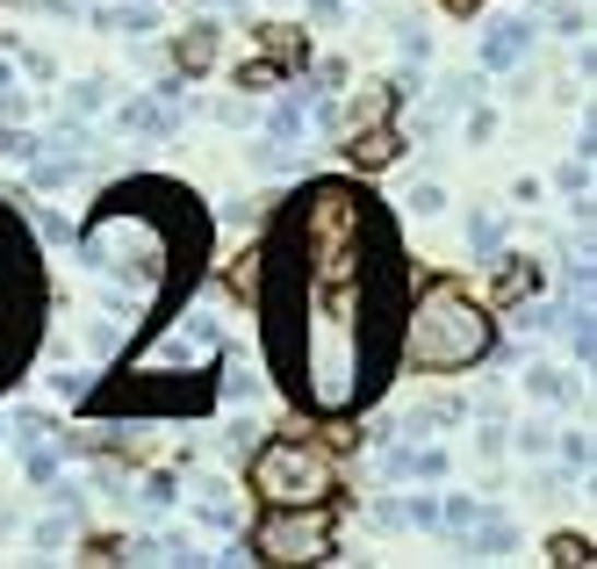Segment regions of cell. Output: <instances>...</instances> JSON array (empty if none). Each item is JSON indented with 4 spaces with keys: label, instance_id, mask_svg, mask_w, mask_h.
<instances>
[{
    "label": "cell",
    "instance_id": "cell-1",
    "mask_svg": "<svg viewBox=\"0 0 597 569\" xmlns=\"http://www.w3.org/2000/svg\"><path fill=\"white\" fill-rule=\"evenodd\" d=\"M482 353H490V325H482V311L461 289H425L418 295V311H410V325H403V361L410 368L454 375V368L482 361Z\"/></svg>",
    "mask_w": 597,
    "mask_h": 569
},
{
    "label": "cell",
    "instance_id": "cell-2",
    "mask_svg": "<svg viewBox=\"0 0 597 569\" xmlns=\"http://www.w3.org/2000/svg\"><path fill=\"white\" fill-rule=\"evenodd\" d=\"M253 490L273 504H317L331 498V454L309 448V440H273L253 462Z\"/></svg>",
    "mask_w": 597,
    "mask_h": 569
},
{
    "label": "cell",
    "instance_id": "cell-3",
    "mask_svg": "<svg viewBox=\"0 0 597 569\" xmlns=\"http://www.w3.org/2000/svg\"><path fill=\"white\" fill-rule=\"evenodd\" d=\"M259 555L267 562H325L331 555V519L325 512H273L267 526H259Z\"/></svg>",
    "mask_w": 597,
    "mask_h": 569
},
{
    "label": "cell",
    "instance_id": "cell-4",
    "mask_svg": "<svg viewBox=\"0 0 597 569\" xmlns=\"http://www.w3.org/2000/svg\"><path fill=\"white\" fill-rule=\"evenodd\" d=\"M526 44H532V22H496L490 36H482V66L490 72H504V66H518V58H526Z\"/></svg>",
    "mask_w": 597,
    "mask_h": 569
},
{
    "label": "cell",
    "instance_id": "cell-5",
    "mask_svg": "<svg viewBox=\"0 0 597 569\" xmlns=\"http://www.w3.org/2000/svg\"><path fill=\"white\" fill-rule=\"evenodd\" d=\"M382 468H389V476H425V484H432V476L446 468V454H440V448H418V454H410V448H396Z\"/></svg>",
    "mask_w": 597,
    "mask_h": 569
},
{
    "label": "cell",
    "instance_id": "cell-6",
    "mask_svg": "<svg viewBox=\"0 0 597 569\" xmlns=\"http://www.w3.org/2000/svg\"><path fill=\"white\" fill-rule=\"evenodd\" d=\"M526 390H532V397H547V404H562L569 397V375H562V368H532Z\"/></svg>",
    "mask_w": 597,
    "mask_h": 569
},
{
    "label": "cell",
    "instance_id": "cell-7",
    "mask_svg": "<svg viewBox=\"0 0 597 569\" xmlns=\"http://www.w3.org/2000/svg\"><path fill=\"white\" fill-rule=\"evenodd\" d=\"M468 534H476V555H504V548H512V526H504V519H490V526L476 519Z\"/></svg>",
    "mask_w": 597,
    "mask_h": 569
},
{
    "label": "cell",
    "instance_id": "cell-8",
    "mask_svg": "<svg viewBox=\"0 0 597 569\" xmlns=\"http://www.w3.org/2000/svg\"><path fill=\"white\" fill-rule=\"evenodd\" d=\"M476 519H482V504H476V498H446V504H440V526H454V534H468Z\"/></svg>",
    "mask_w": 597,
    "mask_h": 569
},
{
    "label": "cell",
    "instance_id": "cell-9",
    "mask_svg": "<svg viewBox=\"0 0 597 569\" xmlns=\"http://www.w3.org/2000/svg\"><path fill=\"white\" fill-rule=\"evenodd\" d=\"M267 130H273V144L303 138V102H281V108H273V123H267Z\"/></svg>",
    "mask_w": 597,
    "mask_h": 569
},
{
    "label": "cell",
    "instance_id": "cell-10",
    "mask_svg": "<svg viewBox=\"0 0 597 569\" xmlns=\"http://www.w3.org/2000/svg\"><path fill=\"white\" fill-rule=\"evenodd\" d=\"M389 159H396V138H389V130L360 138V166H389Z\"/></svg>",
    "mask_w": 597,
    "mask_h": 569
},
{
    "label": "cell",
    "instance_id": "cell-11",
    "mask_svg": "<svg viewBox=\"0 0 597 569\" xmlns=\"http://www.w3.org/2000/svg\"><path fill=\"white\" fill-rule=\"evenodd\" d=\"M209 58H216V30H188V66H209Z\"/></svg>",
    "mask_w": 597,
    "mask_h": 569
},
{
    "label": "cell",
    "instance_id": "cell-12",
    "mask_svg": "<svg viewBox=\"0 0 597 569\" xmlns=\"http://www.w3.org/2000/svg\"><path fill=\"white\" fill-rule=\"evenodd\" d=\"M102 108V80H80L72 86V116H94Z\"/></svg>",
    "mask_w": 597,
    "mask_h": 569
},
{
    "label": "cell",
    "instance_id": "cell-13",
    "mask_svg": "<svg viewBox=\"0 0 597 569\" xmlns=\"http://www.w3.org/2000/svg\"><path fill=\"white\" fill-rule=\"evenodd\" d=\"M496 239H504V224H496V217H476V253H496Z\"/></svg>",
    "mask_w": 597,
    "mask_h": 569
},
{
    "label": "cell",
    "instance_id": "cell-14",
    "mask_svg": "<svg viewBox=\"0 0 597 569\" xmlns=\"http://www.w3.org/2000/svg\"><path fill=\"white\" fill-rule=\"evenodd\" d=\"M403 58H410V66H425V58H432V36H418V30H403Z\"/></svg>",
    "mask_w": 597,
    "mask_h": 569
}]
</instances>
